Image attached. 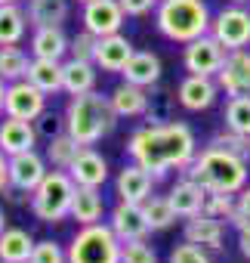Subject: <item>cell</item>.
<instances>
[{
	"mask_svg": "<svg viewBox=\"0 0 250 263\" xmlns=\"http://www.w3.org/2000/svg\"><path fill=\"white\" fill-rule=\"evenodd\" d=\"M127 152L136 164H142L155 180L167 171H185L198 155V140L192 127L182 121L145 124L127 140Z\"/></svg>",
	"mask_w": 250,
	"mask_h": 263,
	"instance_id": "cell-1",
	"label": "cell"
},
{
	"mask_svg": "<svg viewBox=\"0 0 250 263\" xmlns=\"http://www.w3.org/2000/svg\"><path fill=\"white\" fill-rule=\"evenodd\" d=\"M185 177L198 180L207 192H228L238 195L247 186V158L222 149V146H207L195 161L185 167Z\"/></svg>",
	"mask_w": 250,
	"mask_h": 263,
	"instance_id": "cell-2",
	"label": "cell"
},
{
	"mask_svg": "<svg viewBox=\"0 0 250 263\" xmlns=\"http://www.w3.org/2000/svg\"><path fill=\"white\" fill-rule=\"evenodd\" d=\"M117 124V111L111 108V99L90 90L80 96H71L65 108V134H71L80 146H96L102 137H108Z\"/></svg>",
	"mask_w": 250,
	"mask_h": 263,
	"instance_id": "cell-3",
	"label": "cell"
},
{
	"mask_svg": "<svg viewBox=\"0 0 250 263\" xmlns=\"http://www.w3.org/2000/svg\"><path fill=\"white\" fill-rule=\"evenodd\" d=\"M210 7L204 0H161L155 7L158 31L173 44H189L210 31Z\"/></svg>",
	"mask_w": 250,
	"mask_h": 263,
	"instance_id": "cell-4",
	"label": "cell"
},
{
	"mask_svg": "<svg viewBox=\"0 0 250 263\" xmlns=\"http://www.w3.org/2000/svg\"><path fill=\"white\" fill-rule=\"evenodd\" d=\"M74 189L77 183L71 180L68 171H50L40 186L31 192V214L40 223H62L71 214V201H74Z\"/></svg>",
	"mask_w": 250,
	"mask_h": 263,
	"instance_id": "cell-5",
	"label": "cell"
},
{
	"mask_svg": "<svg viewBox=\"0 0 250 263\" xmlns=\"http://www.w3.org/2000/svg\"><path fill=\"white\" fill-rule=\"evenodd\" d=\"M68 263H120V238L105 223L80 226L68 245Z\"/></svg>",
	"mask_w": 250,
	"mask_h": 263,
	"instance_id": "cell-6",
	"label": "cell"
},
{
	"mask_svg": "<svg viewBox=\"0 0 250 263\" xmlns=\"http://www.w3.org/2000/svg\"><path fill=\"white\" fill-rule=\"evenodd\" d=\"M225 53H228V50H225V47L207 31V34H201V37H195V41L185 44L182 65H185L189 74H207V78H216L219 68H222V62H225Z\"/></svg>",
	"mask_w": 250,
	"mask_h": 263,
	"instance_id": "cell-7",
	"label": "cell"
},
{
	"mask_svg": "<svg viewBox=\"0 0 250 263\" xmlns=\"http://www.w3.org/2000/svg\"><path fill=\"white\" fill-rule=\"evenodd\" d=\"M210 34L225 50H244V47H250V10H244L241 4H235V7L216 13L213 22H210Z\"/></svg>",
	"mask_w": 250,
	"mask_h": 263,
	"instance_id": "cell-8",
	"label": "cell"
},
{
	"mask_svg": "<svg viewBox=\"0 0 250 263\" xmlns=\"http://www.w3.org/2000/svg\"><path fill=\"white\" fill-rule=\"evenodd\" d=\"M44 111H47V93L40 87H34L28 78L7 84L4 115L22 118V121H37V115H44Z\"/></svg>",
	"mask_w": 250,
	"mask_h": 263,
	"instance_id": "cell-9",
	"label": "cell"
},
{
	"mask_svg": "<svg viewBox=\"0 0 250 263\" xmlns=\"http://www.w3.org/2000/svg\"><path fill=\"white\" fill-rule=\"evenodd\" d=\"M219 90H225V96H250V50H228L225 62L216 74Z\"/></svg>",
	"mask_w": 250,
	"mask_h": 263,
	"instance_id": "cell-10",
	"label": "cell"
},
{
	"mask_svg": "<svg viewBox=\"0 0 250 263\" xmlns=\"http://www.w3.org/2000/svg\"><path fill=\"white\" fill-rule=\"evenodd\" d=\"M123 19H127V13L117 0H90V4H84V16H80L84 28L93 31L96 37L117 34L123 28Z\"/></svg>",
	"mask_w": 250,
	"mask_h": 263,
	"instance_id": "cell-11",
	"label": "cell"
},
{
	"mask_svg": "<svg viewBox=\"0 0 250 263\" xmlns=\"http://www.w3.org/2000/svg\"><path fill=\"white\" fill-rule=\"evenodd\" d=\"M47 174H50V171H47V158L37 155L34 149L19 152V155H10V186H13V189L31 195V192L40 186V180H44Z\"/></svg>",
	"mask_w": 250,
	"mask_h": 263,
	"instance_id": "cell-12",
	"label": "cell"
},
{
	"mask_svg": "<svg viewBox=\"0 0 250 263\" xmlns=\"http://www.w3.org/2000/svg\"><path fill=\"white\" fill-rule=\"evenodd\" d=\"M219 96V84L216 78H207V74H185L176 87V99L185 111H204L216 102Z\"/></svg>",
	"mask_w": 250,
	"mask_h": 263,
	"instance_id": "cell-13",
	"label": "cell"
},
{
	"mask_svg": "<svg viewBox=\"0 0 250 263\" xmlns=\"http://www.w3.org/2000/svg\"><path fill=\"white\" fill-rule=\"evenodd\" d=\"M111 232L123 241H136V238H145L152 232L149 220H145V211L142 204H133V201H120L114 211H111V220H108Z\"/></svg>",
	"mask_w": 250,
	"mask_h": 263,
	"instance_id": "cell-14",
	"label": "cell"
},
{
	"mask_svg": "<svg viewBox=\"0 0 250 263\" xmlns=\"http://www.w3.org/2000/svg\"><path fill=\"white\" fill-rule=\"evenodd\" d=\"M133 53H136V50H133L130 37H123V34L117 31V34H105V37L96 41V56H93V62H96V68H102V71H123V65L130 62Z\"/></svg>",
	"mask_w": 250,
	"mask_h": 263,
	"instance_id": "cell-15",
	"label": "cell"
},
{
	"mask_svg": "<svg viewBox=\"0 0 250 263\" xmlns=\"http://www.w3.org/2000/svg\"><path fill=\"white\" fill-rule=\"evenodd\" d=\"M68 174H71V180H74L77 186H93V189H102V186H105V180H108V161H105L96 149L84 146V149L77 152V158L71 161Z\"/></svg>",
	"mask_w": 250,
	"mask_h": 263,
	"instance_id": "cell-16",
	"label": "cell"
},
{
	"mask_svg": "<svg viewBox=\"0 0 250 263\" xmlns=\"http://www.w3.org/2000/svg\"><path fill=\"white\" fill-rule=\"evenodd\" d=\"M152 186H155V177L142 167V164H127L117 180H114V189H117V198L120 201H133V204H142L149 195H152Z\"/></svg>",
	"mask_w": 250,
	"mask_h": 263,
	"instance_id": "cell-17",
	"label": "cell"
},
{
	"mask_svg": "<svg viewBox=\"0 0 250 263\" xmlns=\"http://www.w3.org/2000/svg\"><path fill=\"white\" fill-rule=\"evenodd\" d=\"M37 146V127L34 121H22V118H4L0 121V149L7 155H19Z\"/></svg>",
	"mask_w": 250,
	"mask_h": 263,
	"instance_id": "cell-18",
	"label": "cell"
},
{
	"mask_svg": "<svg viewBox=\"0 0 250 263\" xmlns=\"http://www.w3.org/2000/svg\"><path fill=\"white\" fill-rule=\"evenodd\" d=\"M68 44H71V37L62 31V25H40L31 34V56L62 62L65 53H68Z\"/></svg>",
	"mask_w": 250,
	"mask_h": 263,
	"instance_id": "cell-19",
	"label": "cell"
},
{
	"mask_svg": "<svg viewBox=\"0 0 250 263\" xmlns=\"http://www.w3.org/2000/svg\"><path fill=\"white\" fill-rule=\"evenodd\" d=\"M185 241L201 245L207 251H219L225 241V226H222V220H216L210 214H195L185 223Z\"/></svg>",
	"mask_w": 250,
	"mask_h": 263,
	"instance_id": "cell-20",
	"label": "cell"
},
{
	"mask_svg": "<svg viewBox=\"0 0 250 263\" xmlns=\"http://www.w3.org/2000/svg\"><path fill=\"white\" fill-rule=\"evenodd\" d=\"M170 204H173V211H176V217H182V220H189V217H195V214H201L204 211V201H207V189L198 183V180H192V177H185V180H179L173 189H170Z\"/></svg>",
	"mask_w": 250,
	"mask_h": 263,
	"instance_id": "cell-21",
	"label": "cell"
},
{
	"mask_svg": "<svg viewBox=\"0 0 250 263\" xmlns=\"http://www.w3.org/2000/svg\"><path fill=\"white\" fill-rule=\"evenodd\" d=\"M108 99H111V108L117 111V118H142L145 108H149V90L136 87L130 81L117 84Z\"/></svg>",
	"mask_w": 250,
	"mask_h": 263,
	"instance_id": "cell-22",
	"label": "cell"
},
{
	"mask_svg": "<svg viewBox=\"0 0 250 263\" xmlns=\"http://www.w3.org/2000/svg\"><path fill=\"white\" fill-rule=\"evenodd\" d=\"M120 74H123V81L152 90V87L161 81V59H158L155 53H149V50H136V53L130 56V62L123 65Z\"/></svg>",
	"mask_w": 250,
	"mask_h": 263,
	"instance_id": "cell-23",
	"label": "cell"
},
{
	"mask_svg": "<svg viewBox=\"0 0 250 263\" xmlns=\"http://www.w3.org/2000/svg\"><path fill=\"white\" fill-rule=\"evenodd\" d=\"M62 90L68 96H80V93L96 90V62H84V59L62 62Z\"/></svg>",
	"mask_w": 250,
	"mask_h": 263,
	"instance_id": "cell-24",
	"label": "cell"
},
{
	"mask_svg": "<svg viewBox=\"0 0 250 263\" xmlns=\"http://www.w3.org/2000/svg\"><path fill=\"white\" fill-rule=\"evenodd\" d=\"M102 214H105V201H102V192L93 189V186H77L74 189V201H71V220H77L80 226H90V223H102Z\"/></svg>",
	"mask_w": 250,
	"mask_h": 263,
	"instance_id": "cell-25",
	"label": "cell"
},
{
	"mask_svg": "<svg viewBox=\"0 0 250 263\" xmlns=\"http://www.w3.org/2000/svg\"><path fill=\"white\" fill-rule=\"evenodd\" d=\"M31 251H34L31 232L16 229V226H7L4 232H0V260L4 263H28Z\"/></svg>",
	"mask_w": 250,
	"mask_h": 263,
	"instance_id": "cell-26",
	"label": "cell"
},
{
	"mask_svg": "<svg viewBox=\"0 0 250 263\" xmlns=\"http://www.w3.org/2000/svg\"><path fill=\"white\" fill-rule=\"evenodd\" d=\"M28 25H62L71 13L68 0H28Z\"/></svg>",
	"mask_w": 250,
	"mask_h": 263,
	"instance_id": "cell-27",
	"label": "cell"
},
{
	"mask_svg": "<svg viewBox=\"0 0 250 263\" xmlns=\"http://www.w3.org/2000/svg\"><path fill=\"white\" fill-rule=\"evenodd\" d=\"M25 31H28V13L19 4H4L0 7V47L22 44Z\"/></svg>",
	"mask_w": 250,
	"mask_h": 263,
	"instance_id": "cell-28",
	"label": "cell"
},
{
	"mask_svg": "<svg viewBox=\"0 0 250 263\" xmlns=\"http://www.w3.org/2000/svg\"><path fill=\"white\" fill-rule=\"evenodd\" d=\"M28 81L34 87H40L47 96L59 93L62 90V62L56 59H31L28 65Z\"/></svg>",
	"mask_w": 250,
	"mask_h": 263,
	"instance_id": "cell-29",
	"label": "cell"
},
{
	"mask_svg": "<svg viewBox=\"0 0 250 263\" xmlns=\"http://www.w3.org/2000/svg\"><path fill=\"white\" fill-rule=\"evenodd\" d=\"M28 65H31V59H28V53L19 44L0 47V78H4L7 84L28 78Z\"/></svg>",
	"mask_w": 250,
	"mask_h": 263,
	"instance_id": "cell-30",
	"label": "cell"
},
{
	"mask_svg": "<svg viewBox=\"0 0 250 263\" xmlns=\"http://www.w3.org/2000/svg\"><path fill=\"white\" fill-rule=\"evenodd\" d=\"M50 146H47V161L53 164V167H59V171H68L71 167V161L77 158V152L84 149L71 134H65V130H62V134H56L53 140H47Z\"/></svg>",
	"mask_w": 250,
	"mask_h": 263,
	"instance_id": "cell-31",
	"label": "cell"
},
{
	"mask_svg": "<svg viewBox=\"0 0 250 263\" xmlns=\"http://www.w3.org/2000/svg\"><path fill=\"white\" fill-rule=\"evenodd\" d=\"M225 130L250 137V96H232L225 102Z\"/></svg>",
	"mask_w": 250,
	"mask_h": 263,
	"instance_id": "cell-32",
	"label": "cell"
},
{
	"mask_svg": "<svg viewBox=\"0 0 250 263\" xmlns=\"http://www.w3.org/2000/svg\"><path fill=\"white\" fill-rule=\"evenodd\" d=\"M142 211H145V220L152 229H167L176 223V211L170 204V198H161V195H149L142 201Z\"/></svg>",
	"mask_w": 250,
	"mask_h": 263,
	"instance_id": "cell-33",
	"label": "cell"
},
{
	"mask_svg": "<svg viewBox=\"0 0 250 263\" xmlns=\"http://www.w3.org/2000/svg\"><path fill=\"white\" fill-rule=\"evenodd\" d=\"M149 124H167L173 121V96L167 90H149V108L142 115Z\"/></svg>",
	"mask_w": 250,
	"mask_h": 263,
	"instance_id": "cell-34",
	"label": "cell"
},
{
	"mask_svg": "<svg viewBox=\"0 0 250 263\" xmlns=\"http://www.w3.org/2000/svg\"><path fill=\"white\" fill-rule=\"evenodd\" d=\"M120 263H158V254L152 245H145V238L123 241L120 245Z\"/></svg>",
	"mask_w": 250,
	"mask_h": 263,
	"instance_id": "cell-35",
	"label": "cell"
},
{
	"mask_svg": "<svg viewBox=\"0 0 250 263\" xmlns=\"http://www.w3.org/2000/svg\"><path fill=\"white\" fill-rule=\"evenodd\" d=\"M235 204H238V201H235V195H228V192H207V201H204V211H201V214H210V217L228 223Z\"/></svg>",
	"mask_w": 250,
	"mask_h": 263,
	"instance_id": "cell-36",
	"label": "cell"
},
{
	"mask_svg": "<svg viewBox=\"0 0 250 263\" xmlns=\"http://www.w3.org/2000/svg\"><path fill=\"white\" fill-rule=\"evenodd\" d=\"M28 263H68V254L53 238H44V241H34V251H31Z\"/></svg>",
	"mask_w": 250,
	"mask_h": 263,
	"instance_id": "cell-37",
	"label": "cell"
},
{
	"mask_svg": "<svg viewBox=\"0 0 250 263\" xmlns=\"http://www.w3.org/2000/svg\"><path fill=\"white\" fill-rule=\"evenodd\" d=\"M96 34L93 31H80V34H74L71 37V44H68V53H71V59H84V62H93V56H96Z\"/></svg>",
	"mask_w": 250,
	"mask_h": 263,
	"instance_id": "cell-38",
	"label": "cell"
},
{
	"mask_svg": "<svg viewBox=\"0 0 250 263\" xmlns=\"http://www.w3.org/2000/svg\"><path fill=\"white\" fill-rule=\"evenodd\" d=\"M170 263H213V260H210L207 248L192 245V241H182V245H176L170 251Z\"/></svg>",
	"mask_w": 250,
	"mask_h": 263,
	"instance_id": "cell-39",
	"label": "cell"
},
{
	"mask_svg": "<svg viewBox=\"0 0 250 263\" xmlns=\"http://www.w3.org/2000/svg\"><path fill=\"white\" fill-rule=\"evenodd\" d=\"M213 146H222V149H228V152H235V155H241V158H250V137L235 134V130L213 137Z\"/></svg>",
	"mask_w": 250,
	"mask_h": 263,
	"instance_id": "cell-40",
	"label": "cell"
},
{
	"mask_svg": "<svg viewBox=\"0 0 250 263\" xmlns=\"http://www.w3.org/2000/svg\"><path fill=\"white\" fill-rule=\"evenodd\" d=\"M34 127H37V137H44V140H53L56 134H62V127H59V118H56L53 111H44V115H37Z\"/></svg>",
	"mask_w": 250,
	"mask_h": 263,
	"instance_id": "cell-41",
	"label": "cell"
},
{
	"mask_svg": "<svg viewBox=\"0 0 250 263\" xmlns=\"http://www.w3.org/2000/svg\"><path fill=\"white\" fill-rule=\"evenodd\" d=\"M117 4L123 7V13L127 16H149L161 0H117Z\"/></svg>",
	"mask_w": 250,
	"mask_h": 263,
	"instance_id": "cell-42",
	"label": "cell"
},
{
	"mask_svg": "<svg viewBox=\"0 0 250 263\" xmlns=\"http://www.w3.org/2000/svg\"><path fill=\"white\" fill-rule=\"evenodd\" d=\"M10 186V155L0 149V192Z\"/></svg>",
	"mask_w": 250,
	"mask_h": 263,
	"instance_id": "cell-43",
	"label": "cell"
},
{
	"mask_svg": "<svg viewBox=\"0 0 250 263\" xmlns=\"http://www.w3.org/2000/svg\"><path fill=\"white\" fill-rule=\"evenodd\" d=\"M238 211L250 220V186H244V189L238 192Z\"/></svg>",
	"mask_w": 250,
	"mask_h": 263,
	"instance_id": "cell-44",
	"label": "cell"
},
{
	"mask_svg": "<svg viewBox=\"0 0 250 263\" xmlns=\"http://www.w3.org/2000/svg\"><path fill=\"white\" fill-rule=\"evenodd\" d=\"M238 245H241V254L250 260V226H244V229H238Z\"/></svg>",
	"mask_w": 250,
	"mask_h": 263,
	"instance_id": "cell-45",
	"label": "cell"
},
{
	"mask_svg": "<svg viewBox=\"0 0 250 263\" xmlns=\"http://www.w3.org/2000/svg\"><path fill=\"white\" fill-rule=\"evenodd\" d=\"M4 96H7V81L0 78V115H4Z\"/></svg>",
	"mask_w": 250,
	"mask_h": 263,
	"instance_id": "cell-46",
	"label": "cell"
},
{
	"mask_svg": "<svg viewBox=\"0 0 250 263\" xmlns=\"http://www.w3.org/2000/svg\"><path fill=\"white\" fill-rule=\"evenodd\" d=\"M7 229V214H4V208H0V232Z\"/></svg>",
	"mask_w": 250,
	"mask_h": 263,
	"instance_id": "cell-47",
	"label": "cell"
},
{
	"mask_svg": "<svg viewBox=\"0 0 250 263\" xmlns=\"http://www.w3.org/2000/svg\"><path fill=\"white\" fill-rule=\"evenodd\" d=\"M4 4H19V0H0V7H4Z\"/></svg>",
	"mask_w": 250,
	"mask_h": 263,
	"instance_id": "cell-48",
	"label": "cell"
},
{
	"mask_svg": "<svg viewBox=\"0 0 250 263\" xmlns=\"http://www.w3.org/2000/svg\"><path fill=\"white\" fill-rule=\"evenodd\" d=\"M228 4H250V0H228Z\"/></svg>",
	"mask_w": 250,
	"mask_h": 263,
	"instance_id": "cell-49",
	"label": "cell"
},
{
	"mask_svg": "<svg viewBox=\"0 0 250 263\" xmlns=\"http://www.w3.org/2000/svg\"><path fill=\"white\" fill-rule=\"evenodd\" d=\"M77 4H90V0H77Z\"/></svg>",
	"mask_w": 250,
	"mask_h": 263,
	"instance_id": "cell-50",
	"label": "cell"
},
{
	"mask_svg": "<svg viewBox=\"0 0 250 263\" xmlns=\"http://www.w3.org/2000/svg\"><path fill=\"white\" fill-rule=\"evenodd\" d=\"M0 263H4V260H0Z\"/></svg>",
	"mask_w": 250,
	"mask_h": 263,
	"instance_id": "cell-51",
	"label": "cell"
}]
</instances>
